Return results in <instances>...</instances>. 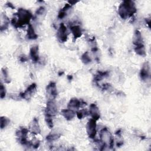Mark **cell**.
I'll use <instances>...</instances> for the list:
<instances>
[{"label": "cell", "instance_id": "6da1fadb", "mask_svg": "<svg viewBox=\"0 0 151 151\" xmlns=\"http://www.w3.org/2000/svg\"><path fill=\"white\" fill-rule=\"evenodd\" d=\"M17 16V18H14L11 21L12 24L17 28L21 27L24 25L28 24L32 17L31 12L24 9H19Z\"/></svg>", "mask_w": 151, "mask_h": 151}, {"label": "cell", "instance_id": "7a4b0ae2", "mask_svg": "<svg viewBox=\"0 0 151 151\" xmlns=\"http://www.w3.org/2000/svg\"><path fill=\"white\" fill-rule=\"evenodd\" d=\"M136 12L134 2L132 1H123L119 7L118 12L122 19H126L132 17Z\"/></svg>", "mask_w": 151, "mask_h": 151}, {"label": "cell", "instance_id": "3957f363", "mask_svg": "<svg viewBox=\"0 0 151 151\" xmlns=\"http://www.w3.org/2000/svg\"><path fill=\"white\" fill-rule=\"evenodd\" d=\"M100 140L101 142L105 145V146H109L110 147H112L114 145V139L110 133V132L108 130V129L105 127L103 128L100 133Z\"/></svg>", "mask_w": 151, "mask_h": 151}, {"label": "cell", "instance_id": "277c9868", "mask_svg": "<svg viewBox=\"0 0 151 151\" xmlns=\"http://www.w3.org/2000/svg\"><path fill=\"white\" fill-rule=\"evenodd\" d=\"M45 116L52 117L57 113V107L54 99H50L47 103V107L45 110Z\"/></svg>", "mask_w": 151, "mask_h": 151}, {"label": "cell", "instance_id": "5b68a950", "mask_svg": "<svg viewBox=\"0 0 151 151\" xmlns=\"http://www.w3.org/2000/svg\"><path fill=\"white\" fill-rule=\"evenodd\" d=\"M86 130L90 138H94L96 134V120L91 119L86 125Z\"/></svg>", "mask_w": 151, "mask_h": 151}, {"label": "cell", "instance_id": "8992f818", "mask_svg": "<svg viewBox=\"0 0 151 151\" xmlns=\"http://www.w3.org/2000/svg\"><path fill=\"white\" fill-rule=\"evenodd\" d=\"M57 36L58 39L62 42H64L67 40V28L64 24H61L58 29Z\"/></svg>", "mask_w": 151, "mask_h": 151}, {"label": "cell", "instance_id": "52a82bcc", "mask_svg": "<svg viewBox=\"0 0 151 151\" xmlns=\"http://www.w3.org/2000/svg\"><path fill=\"white\" fill-rule=\"evenodd\" d=\"M88 113H89V114L91 116V119L96 121L100 118V111L99 108L95 104H90Z\"/></svg>", "mask_w": 151, "mask_h": 151}, {"label": "cell", "instance_id": "ba28073f", "mask_svg": "<svg viewBox=\"0 0 151 151\" xmlns=\"http://www.w3.org/2000/svg\"><path fill=\"white\" fill-rule=\"evenodd\" d=\"M150 75V67L148 63H145L142 66L140 72V76L142 80H146L148 78Z\"/></svg>", "mask_w": 151, "mask_h": 151}, {"label": "cell", "instance_id": "9c48e42d", "mask_svg": "<svg viewBox=\"0 0 151 151\" xmlns=\"http://www.w3.org/2000/svg\"><path fill=\"white\" fill-rule=\"evenodd\" d=\"M37 88V86L35 83H32L27 88V90L21 94V97L25 99H28L31 97L32 94L35 91Z\"/></svg>", "mask_w": 151, "mask_h": 151}, {"label": "cell", "instance_id": "30bf717a", "mask_svg": "<svg viewBox=\"0 0 151 151\" xmlns=\"http://www.w3.org/2000/svg\"><path fill=\"white\" fill-rule=\"evenodd\" d=\"M47 93L51 97L50 99H54L57 96V87L54 83L51 82L47 87Z\"/></svg>", "mask_w": 151, "mask_h": 151}, {"label": "cell", "instance_id": "8fae6325", "mask_svg": "<svg viewBox=\"0 0 151 151\" xmlns=\"http://www.w3.org/2000/svg\"><path fill=\"white\" fill-rule=\"evenodd\" d=\"M133 44L135 45V47H138V46L143 45L142 34L138 30H136L134 33V35L133 38Z\"/></svg>", "mask_w": 151, "mask_h": 151}, {"label": "cell", "instance_id": "7c38bea8", "mask_svg": "<svg viewBox=\"0 0 151 151\" xmlns=\"http://www.w3.org/2000/svg\"><path fill=\"white\" fill-rule=\"evenodd\" d=\"M81 104L82 103L80 100L77 99H72L70 100L68 104V109L74 111L75 110H78Z\"/></svg>", "mask_w": 151, "mask_h": 151}, {"label": "cell", "instance_id": "4fadbf2b", "mask_svg": "<svg viewBox=\"0 0 151 151\" xmlns=\"http://www.w3.org/2000/svg\"><path fill=\"white\" fill-rule=\"evenodd\" d=\"M61 114L68 120H72L76 116V113L74 112V111H73L70 109L62 110Z\"/></svg>", "mask_w": 151, "mask_h": 151}, {"label": "cell", "instance_id": "5bb4252c", "mask_svg": "<svg viewBox=\"0 0 151 151\" xmlns=\"http://www.w3.org/2000/svg\"><path fill=\"white\" fill-rule=\"evenodd\" d=\"M30 129L31 132L34 134H38L40 133L41 130L38 124V120L37 119H34L31 122Z\"/></svg>", "mask_w": 151, "mask_h": 151}, {"label": "cell", "instance_id": "9a60e30c", "mask_svg": "<svg viewBox=\"0 0 151 151\" xmlns=\"http://www.w3.org/2000/svg\"><path fill=\"white\" fill-rule=\"evenodd\" d=\"M30 57L34 62H37L39 60L38 55V46H34L30 49Z\"/></svg>", "mask_w": 151, "mask_h": 151}, {"label": "cell", "instance_id": "2e32d148", "mask_svg": "<svg viewBox=\"0 0 151 151\" xmlns=\"http://www.w3.org/2000/svg\"><path fill=\"white\" fill-rule=\"evenodd\" d=\"M70 30L74 36V37L75 38H79L81 36L82 34V32L81 30V28L78 25H74L71 27L70 28Z\"/></svg>", "mask_w": 151, "mask_h": 151}, {"label": "cell", "instance_id": "e0dca14e", "mask_svg": "<svg viewBox=\"0 0 151 151\" xmlns=\"http://www.w3.org/2000/svg\"><path fill=\"white\" fill-rule=\"evenodd\" d=\"M27 37L29 39H31V40L36 39L37 38V35L36 34V33L34 29V28L32 27V26L31 24H29L28 27Z\"/></svg>", "mask_w": 151, "mask_h": 151}, {"label": "cell", "instance_id": "ac0fdd59", "mask_svg": "<svg viewBox=\"0 0 151 151\" xmlns=\"http://www.w3.org/2000/svg\"><path fill=\"white\" fill-rule=\"evenodd\" d=\"M134 51L136 52V54H137L140 56H145L146 55V51H145L144 45L138 46V47H135Z\"/></svg>", "mask_w": 151, "mask_h": 151}, {"label": "cell", "instance_id": "d6986e66", "mask_svg": "<svg viewBox=\"0 0 151 151\" xmlns=\"http://www.w3.org/2000/svg\"><path fill=\"white\" fill-rule=\"evenodd\" d=\"M10 120L6 117H1V129H4L5 127H6Z\"/></svg>", "mask_w": 151, "mask_h": 151}, {"label": "cell", "instance_id": "ffe728a7", "mask_svg": "<svg viewBox=\"0 0 151 151\" xmlns=\"http://www.w3.org/2000/svg\"><path fill=\"white\" fill-rule=\"evenodd\" d=\"M60 135L57 133H51L47 136V140L49 141H53L59 138Z\"/></svg>", "mask_w": 151, "mask_h": 151}, {"label": "cell", "instance_id": "44dd1931", "mask_svg": "<svg viewBox=\"0 0 151 151\" xmlns=\"http://www.w3.org/2000/svg\"><path fill=\"white\" fill-rule=\"evenodd\" d=\"M81 60H82V61H83L84 64H88L89 63H90L91 59H90V56H89V55H88V52H85V53L81 56Z\"/></svg>", "mask_w": 151, "mask_h": 151}, {"label": "cell", "instance_id": "7402d4cb", "mask_svg": "<svg viewBox=\"0 0 151 151\" xmlns=\"http://www.w3.org/2000/svg\"><path fill=\"white\" fill-rule=\"evenodd\" d=\"M2 74H3V76H4V80L5 81L6 83H8L10 82V80H9V76H8V71H6V69L5 68H3L2 70Z\"/></svg>", "mask_w": 151, "mask_h": 151}, {"label": "cell", "instance_id": "603a6c76", "mask_svg": "<svg viewBox=\"0 0 151 151\" xmlns=\"http://www.w3.org/2000/svg\"><path fill=\"white\" fill-rule=\"evenodd\" d=\"M77 116L78 119H82L83 117L86 116L87 115V112L85 110H79L77 111Z\"/></svg>", "mask_w": 151, "mask_h": 151}, {"label": "cell", "instance_id": "cb8c5ba5", "mask_svg": "<svg viewBox=\"0 0 151 151\" xmlns=\"http://www.w3.org/2000/svg\"><path fill=\"white\" fill-rule=\"evenodd\" d=\"M45 121H46L47 124L49 127V128L51 129L53 127V123H52V120L51 117L45 116Z\"/></svg>", "mask_w": 151, "mask_h": 151}, {"label": "cell", "instance_id": "d4e9b609", "mask_svg": "<svg viewBox=\"0 0 151 151\" xmlns=\"http://www.w3.org/2000/svg\"><path fill=\"white\" fill-rule=\"evenodd\" d=\"M0 93H1V98L3 99L4 97H5V94H6V90H5V88L4 86V85L1 83V88H0Z\"/></svg>", "mask_w": 151, "mask_h": 151}, {"label": "cell", "instance_id": "484cf974", "mask_svg": "<svg viewBox=\"0 0 151 151\" xmlns=\"http://www.w3.org/2000/svg\"><path fill=\"white\" fill-rule=\"evenodd\" d=\"M45 13V9L44 7H42V6H41L40 8H39L38 9V10L37 11V12H36L37 15H38V16L42 15Z\"/></svg>", "mask_w": 151, "mask_h": 151}]
</instances>
